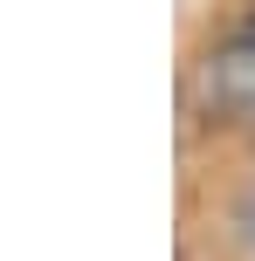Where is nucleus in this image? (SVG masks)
Returning a JSON list of instances; mask_svg holds the SVG:
<instances>
[{
	"label": "nucleus",
	"instance_id": "obj_1",
	"mask_svg": "<svg viewBox=\"0 0 255 261\" xmlns=\"http://www.w3.org/2000/svg\"><path fill=\"white\" fill-rule=\"evenodd\" d=\"M207 103L255 124V14L214 48V62H207Z\"/></svg>",
	"mask_w": 255,
	"mask_h": 261
},
{
	"label": "nucleus",
	"instance_id": "obj_2",
	"mask_svg": "<svg viewBox=\"0 0 255 261\" xmlns=\"http://www.w3.org/2000/svg\"><path fill=\"white\" fill-rule=\"evenodd\" d=\"M242 227H248V241H255V186H248V199H242Z\"/></svg>",
	"mask_w": 255,
	"mask_h": 261
}]
</instances>
